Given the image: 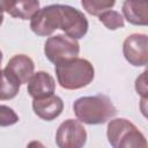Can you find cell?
<instances>
[{
    "label": "cell",
    "mask_w": 148,
    "mask_h": 148,
    "mask_svg": "<svg viewBox=\"0 0 148 148\" xmlns=\"http://www.w3.org/2000/svg\"><path fill=\"white\" fill-rule=\"evenodd\" d=\"M73 110L79 121L88 125L104 124L117 114L116 106L105 95L80 97L74 102Z\"/></svg>",
    "instance_id": "1"
},
{
    "label": "cell",
    "mask_w": 148,
    "mask_h": 148,
    "mask_svg": "<svg viewBox=\"0 0 148 148\" xmlns=\"http://www.w3.org/2000/svg\"><path fill=\"white\" fill-rule=\"evenodd\" d=\"M58 83L67 90H75L88 86L95 76V69L90 61L75 58L56 65Z\"/></svg>",
    "instance_id": "2"
},
{
    "label": "cell",
    "mask_w": 148,
    "mask_h": 148,
    "mask_svg": "<svg viewBox=\"0 0 148 148\" xmlns=\"http://www.w3.org/2000/svg\"><path fill=\"white\" fill-rule=\"evenodd\" d=\"M106 135L112 148H148L145 135L125 118L112 119L108 124Z\"/></svg>",
    "instance_id": "3"
},
{
    "label": "cell",
    "mask_w": 148,
    "mask_h": 148,
    "mask_svg": "<svg viewBox=\"0 0 148 148\" xmlns=\"http://www.w3.org/2000/svg\"><path fill=\"white\" fill-rule=\"evenodd\" d=\"M44 53L46 58L54 65L77 58L80 53V44L66 35H56L46 39L44 44Z\"/></svg>",
    "instance_id": "4"
},
{
    "label": "cell",
    "mask_w": 148,
    "mask_h": 148,
    "mask_svg": "<svg viewBox=\"0 0 148 148\" xmlns=\"http://www.w3.org/2000/svg\"><path fill=\"white\" fill-rule=\"evenodd\" d=\"M61 23V5H49L36 12L30 18V28L37 36H50Z\"/></svg>",
    "instance_id": "5"
},
{
    "label": "cell",
    "mask_w": 148,
    "mask_h": 148,
    "mask_svg": "<svg viewBox=\"0 0 148 148\" xmlns=\"http://www.w3.org/2000/svg\"><path fill=\"white\" fill-rule=\"evenodd\" d=\"M87 132L83 125L75 119H67L60 124L56 134L58 148H83Z\"/></svg>",
    "instance_id": "6"
},
{
    "label": "cell",
    "mask_w": 148,
    "mask_h": 148,
    "mask_svg": "<svg viewBox=\"0 0 148 148\" xmlns=\"http://www.w3.org/2000/svg\"><path fill=\"white\" fill-rule=\"evenodd\" d=\"M88 27V20L82 12L68 5H61L60 29L66 36L73 39H80L86 36Z\"/></svg>",
    "instance_id": "7"
},
{
    "label": "cell",
    "mask_w": 148,
    "mask_h": 148,
    "mask_svg": "<svg viewBox=\"0 0 148 148\" xmlns=\"http://www.w3.org/2000/svg\"><path fill=\"white\" fill-rule=\"evenodd\" d=\"M125 59L135 67L146 66L148 62V38L145 34H132L123 43Z\"/></svg>",
    "instance_id": "8"
},
{
    "label": "cell",
    "mask_w": 148,
    "mask_h": 148,
    "mask_svg": "<svg viewBox=\"0 0 148 148\" xmlns=\"http://www.w3.org/2000/svg\"><path fill=\"white\" fill-rule=\"evenodd\" d=\"M35 64L32 59L25 54H16L9 59L3 72L20 86L28 83L34 74Z\"/></svg>",
    "instance_id": "9"
},
{
    "label": "cell",
    "mask_w": 148,
    "mask_h": 148,
    "mask_svg": "<svg viewBox=\"0 0 148 148\" xmlns=\"http://www.w3.org/2000/svg\"><path fill=\"white\" fill-rule=\"evenodd\" d=\"M32 109L37 117L51 121L59 117L64 110V102L57 95H49L42 98H34Z\"/></svg>",
    "instance_id": "10"
},
{
    "label": "cell",
    "mask_w": 148,
    "mask_h": 148,
    "mask_svg": "<svg viewBox=\"0 0 148 148\" xmlns=\"http://www.w3.org/2000/svg\"><path fill=\"white\" fill-rule=\"evenodd\" d=\"M56 89L54 79L44 71L34 73L30 80L28 81V94L32 98H42L49 95H52Z\"/></svg>",
    "instance_id": "11"
},
{
    "label": "cell",
    "mask_w": 148,
    "mask_h": 148,
    "mask_svg": "<svg viewBox=\"0 0 148 148\" xmlns=\"http://www.w3.org/2000/svg\"><path fill=\"white\" fill-rule=\"evenodd\" d=\"M0 6L2 7L3 12L8 13L13 17L29 20L39 9V1H0Z\"/></svg>",
    "instance_id": "12"
},
{
    "label": "cell",
    "mask_w": 148,
    "mask_h": 148,
    "mask_svg": "<svg viewBox=\"0 0 148 148\" xmlns=\"http://www.w3.org/2000/svg\"><path fill=\"white\" fill-rule=\"evenodd\" d=\"M123 17L134 25L148 24V3L138 1H124L123 3Z\"/></svg>",
    "instance_id": "13"
},
{
    "label": "cell",
    "mask_w": 148,
    "mask_h": 148,
    "mask_svg": "<svg viewBox=\"0 0 148 148\" xmlns=\"http://www.w3.org/2000/svg\"><path fill=\"white\" fill-rule=\"evenodd\" d=\"M20 90V84L12 80L3 69H0V101L14 98Z\"/></svg>",
    "instance_id": "14"
},
{
    "label": "cell",
    "mask_w": 148,
    "mask_h": 148,
    "mask_svg": "<svg viewBox=\"0 0 148 148\" xmlns=\"http://www.w3.org/2000/svg\"><path fill=\"white\" fill-rule=\"evenodd\" d=\"M114 0H82L81 6L83 9L94 16H99L102 13L110 10L114 6Z\"/></svg>",
    "instance_id": "15"
},
{
    "label": "cell",
    "mask_w": 148,
    "mask_h": 148,
    "mask_svg": "<svg viewBox=\"0 0 148 148\" xmlns=\"http://www.w3.org/2000/svg\"><path fill=\"white\" fill-rule=\"evenodd\" d=\"M98 20L109 30H116V29H119V28H124V25H125L123 15L120 13H118L116 10H111V9L102 13L98 16Z\"/></svg>",
    "instance_id": "16"
},
{
    "label": "cell",
    "mask_w": 148,
    "mask_h": 148,
    "mask_svg": "<svg viewBox=\"0 0 148 148\" xmlns=\"http://www.w3.org/2000/svg\"><path fill=\"white\" fill-rule=\"evenodd\" d=\"M17 121H18V116L12 108L7 105H0V126L1 127L12 126Z\"/></svg>",
    "instance_id": "17"
},
{
    "label": "cell",
    "mask_w": 148,
    "mask_h": 148,
    "mask_svg": "<svg viewBox=\"0 0 148 148\" xmlns=\"http://www.w3.org/2000/svg\"><path fill=\"white\" fill-rule=\"evenodd\" d=\"M146 74L147 71H145L141 76H139L135 81V89L138 91V94H141L143 96V99H146L147 96V80H146Z\"/></svg>",
    "instance_id": "18"
},
{
    "label": "cell",
    "mask_w": 148,
    "mask_h": 148,
    "mask_svg": "<svg viewBox=\"0 0 148 148\" xmlns=\"http://www.w3.org/2000/svg\"><path fill=\"white\" fill-rule=\"evenodd\" d=\"M27 148H45V146H44L40 141H36V140H34V141H31V142L28 143Z\"/></svg>",
    "instance_id": "19"
},
{
    "label": "cell",
    "mask_w": 148,
    "mask_h": 148,
    "mask_svg": "<svg viewBox=\"0 0 148 148\" xmlns=\"http://www.w3.org/2000/svg\"><path fill=\"white\" fill-rule=\"evenodd\" d=\"M2 21H3V9L0 6V25L2 24Z\"/></svg>",
    "instance_id": "20"
},
{
    "label": "cell",
    "mask_w": 148,
    "mask_h": 148,
    "mask_svg": "<svg viewBox=\"0 0 148 148\" xmlns=\"http://www.w3.org/2000/svg\"><path fill=\"white\" fill-rule=\"evenodd\" d=\"M1 61H2V52L0 51V65H1Z\"/></svg>",
    "instance_id": "21"
}]
</instances>
